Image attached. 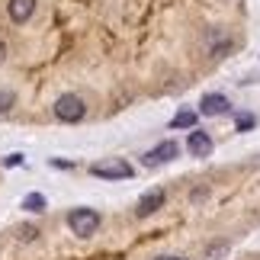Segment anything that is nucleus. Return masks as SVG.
<instances>
[{
	"mask_svg": "<svg viewBox=\"0 0 260 260\" xmlns=\"http://www.w3.org/2000/svg\"><path fill=\"white\" fill-rule=\"evenodd\" d=\"M100 222H103L100 212H96V209H87V206H77V209L68 212V228H71L77 238H93Z\"/></svg>",
	"mask_w": 260,
	"mask_h": 260,
	"instance_id": "nucleus-1",
	"label": "nucleus"
},
{
	"mask_svg": "<svg viewBox=\"0 0 260 260\" xmlns=\"http://www.w3.org/2000/svg\"><path fill=\"white\" fill-rule=\"evenodd\" d=\"M84 116H87V103L77 93H61L55 100V119H58V122L74 125V122H81Z\"/></svg>",
	"mask_w": 260,
	"mask_h": 260,
	"instance_id": "nucleus-2",
	"label": "nucleus"
},
{
	"mask_svg": "<svg viewBox=\"0 0 260 260\" xmlns=\"http://www.w3.org/2000/svg\"><path fill=\"white\" fill-rule=\"evenodd\" d=\"M90 174L93 177H100V180H128L135 174V167L128 164V161H103V164H93L90 167Z\"/></svg>",
	"mask_w": 260,
	"mask_h": 260,
	"instance_id": "nucleus-3",
	"label": "nucleus"
},
{
	"mask_svg": "<svg viewBox=\"0 0 260 260\" xmlns=\"http://www.w3.org/2000/svg\"><path fill=\"white\" fill-rule=\"evenodd\" d=\"M177 154H180V145L174 142V138H167V142L154 145L151 151L145 154V164H148V167H157V164H164V161H174Z\"/></svg>",
	"mask_w": 260,
	"mask_h": 260,
	"instance_id": "nucleus-4",
	"label": "nucleus"
},
{
	"mask_svg": "<svg viewBox=\"0 0 260 260\" xmlns=\"http://www.w3.org/2000/svg\"><path fill=\"white\" fill-rule=\"evenodd\" d=\"M36 7H39V0H7V16L13 19L16 26H23V23L32 19Z\"/></svg>",
	"mask_w": 260,
	"mask_h": 260,
	"instance_id": "nucleus-5",
	"label": "nucleus"
},
{
	"mask_svg": "<svg viewBox=\"0 0 260 260\" xmlns=\"http://www.w3.org/2000/svg\"><path fill=\"white\" fill-rule=\"evenodd\" d=\"M199 113H203V116H225V113H232L228 96L225 93H206L203 100H199Z\"/></svg>",
	"mask_w": 260,
	"mask_h": 260,
	"instance_id": "nucleus-6",
	"label": "nucleus"
},
{
	"mask_svg": "<svg viewBox=\"0 0 260 260\" xmlns=\"http://www.w3.org/2000/svg\"><path fill=\"white\" fill-rule=\"evenodd\" d=\"M164 189H148V193L142 196V199H138V209H135V215L138 218H148V215H154L157 212V209H161L164 206Z\"/></svg>",
	"mask_w": 260,
	"mask_h": 260,
	"instance_id": "nucleus-7",
	"label": "nucleus"
},
{
	"mask_svg": "<svg viewBox=\"0 0 260 260\" xmlns=\"http://www.w3.org/2000/svg\"><path fill=\"white\" fill-rule=\"evenodd\" d=\"M186 148L196 157H209L212 154V138H209V132H203V128H193V132L186 135Z\"/></svg>",
	"mask_w": 260,
	"mask_h": 260,
	"instance_id": "nucleus-8",
	"label": "nucleus"
},
{
	"mask_svg": "<svg viewBox=\"0 0 260 260\" xmlns=\"http://www.w3.org/2000/svg\"><path fill=\"white\" fill-rule=\"evenodd\" d=\"M225 52H232V36H225V32H209V55H225Z\"/></svg>",
	"mask_w": 260,
	"mask_h": 260,
	"instance_id": "nucleus-9",
	"label": "nucleus"
},
{
	"mask_svg": "<svg viewBox=\"0 0 260 260\" xmlns=\"http://www.w3.org/2000/svg\"><path fill=\"white\" fill-rule=\"evenodd\" d=\"M45 206H48V199H45L42 193H26L23 203H19V209H26V212H32V215L45 212Z\"/></svg>",
	"mask_w": 260,
	"mask_h": 260,
	"instance_id": "nucleus-10",
	"label": "nucleus"
},
{
	"mask_svg": "<svg viewBox=\"0 0 260 260\" xmlns=\"http://www.w3.org/2000/svg\"><path fill=\"white\" fill-rule=\"evenodd\" d=\"M196 109H180V113L171 119V128L177 132V128H196Z\"/></svg>",
	"mask_w": 260,
	"mask_h": 260,
	"instance_id": "nucleus-11",
	"label": "nucleus"
},
{
	"mask_svg": "<svg viewBox=\"0 0 260 260\" xmlns=\"http://www.w3.org/2000/svg\"><path fill=\"white\" fill-rule=\"evenodd\" d=\"M235 125H238V132H251V128L257 125V119L251 113H238L235 116Z\"/></svg>",
	"mask_w": 260,
	"mask_h": 260,
	"instance_id": "nucleus-12",
	"label": "nucleus"
},
{
	"mask_svg": "<svg viewBox=\"0 0 260 260\" xmlns=\"http://www.w3.org/2000/svg\"><path fill=\"white\" fill-rule=\"evenodd\" d=\"M16 103V96H13V90H0V113H7L10 106Z\"/></svg>",
	"mask_w": 260,
	"mask_h": 260,
	"instance_id": "nucleus-13",
	"label": "nucleus"
},
{
	"mask_svg": "<svg viewBox=\"0 0 260 260\" xmlns=\"http://www.w3.org/2000/svg\"><path fill=\"white\" fill-rule=\"evenodd\" d=\"M23 164H26V154H19V151L4 157V167H23Z\"/></svg>",
	"mask_w": 260,
	"mask_h": 260,
	"instance_id": "nucleus-14",
	"label": "nucleus"
},
{
	"mask_svg": "<svg viewBox=\"0 0 260 260\" xmlns=\"http://www.w3.org/2000/svg\"><path fill=\"white\" fill-rule=\"evenodd\" d=\"M36 238H39L36 225H23V228H19V241H36Z\"/></svg>",
	"mask_w": 260,
	"mask_h": 260,
	"instance_id": "nucleus-15",
	"label": "nucleus"
},
{
	"mask_svg": "<svg viewBox=\"0 0 260 260\" xmlns=\"http://www.w3.org/2000/svg\"><path fill=\"white\" fill-rule=\"evenodd\" d=\"M225 251H228V244H222V241H215L212 247H209V254H206V257H209V260H215L218 254H225Z\"/></svg>",
	"mask_w": 260,
	"mask_h": 260,
	"instance_id": "nucleus-16",
	"label": "nucleus"
},
{
	"mask_svg": "<svg viewBox=\"0 0 260 260\" xmlns=\"http://www.w3.org/2000/svg\"><path fill=\"white\" fill-rule=\"evenodd\" d=\"M52 167H61V171H71L74 164H71V161H58V157H55V161H52Z\"/></svg>",
	"mask_w": 260,
	"mask_h": 260,
	"instance_id": "nucleus-17",
	"label": "nucleus"
},
{
	"mask_svg": "<svg viewBox=\"0 0 260 260\" xmlns=\"http://www.w3.org/2000/svg\"><path fill=\"white\" fill-rule=\"evenodd\" d=\"M154 260H183V257H171V254H161V257H154Z\"/></svg>",
	"mask_w": 260,
	"mask_h": 260,
	"instance_id": "nucleus-18",
	"label": "nucleus"
},
{
	"mask_svg": "<svg viewBox=\"0 0 260 260\" xmlns=\"http://www.w3.org/2000/svg\"><path fill=\"white\" fill-rule=\"evenodd\" d=\"M4 55H7V45H4V42H0V61H4Z\"/></svg>",
	"mask_w": 260,
	"mask_h": 260,
	"instance_id": "nucleus-19",
	"label": "nucleus"
}]
</instances>
